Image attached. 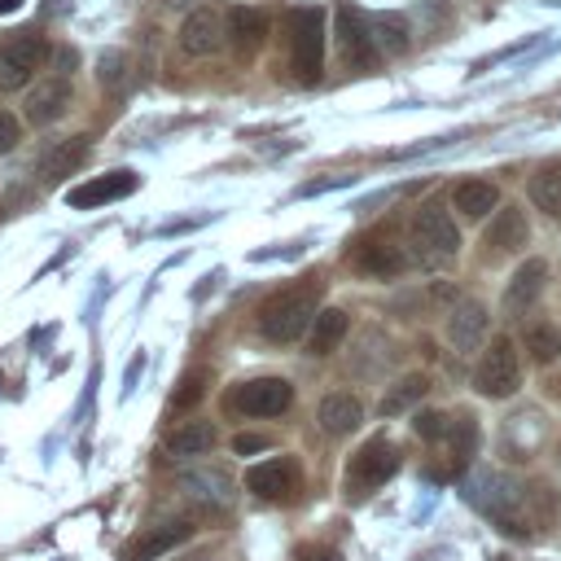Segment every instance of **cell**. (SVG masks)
I'll list each match as a JSON object with an SVG mask.
<instances>
[{
  "label": "cell",
  "instance_id": "cell-1",
  "mask_svg": "<svg viewBox=\"0 0 561 561\" xmlns=\"http://www.w3.org/2000/svg\"><path fill=\"white\" fill-rule=\"evenodd\" d=\"M316 302H320V276H307L280 294H272L263 307H259V329L267 342H294L307 333L311 316H316Z\"/></svg>",
  "mask_w": 561,
  "mask_h": 561
},
{
  "label": "cell",
  "instance_id": "cell-2",
  "mask_svg": "<svg viewBox=\"0 0 561 561\" xmlns=\"http://www.w3.org/2000/svg\"><path fill=\"white\" fill-rule=\"evenodd\" d=\"M324 66V9L302 4L289 13V70L298 83H316Z\"/></svg>",
  "mask_w": 561,
  "mask_h": 561
},
{
  "label": "cell",
  "instance_id": "cell-3",
  "mask_svg": "<svg viewBox=\"0 0 561 561\" xmlns=\"http://www.w3.org/2000/svg\"><path fill=\"white\" fill-rule=\"evenodd\" d=\"M48 53H53L48 39L35 35V31L9 35V39L0 44V92H22V88L35 79V70H44Z\"/></svg>",
  "mask_w": 561,
  "mask_h": 561
},
{
  "label": "cell",
  "instance_id": "cell-4",
  "mask_svg": "<svg viewBox=\"0 0 561 561\" xmlns=\"http://www.w3.org/2000/svg\"><path fill=\"white\" fill-rule=\"evenodd\" d=\"M517 381H522L517 346H513L508 337H495V342L482 351L478 368H473V386H478V394H486V399H508V394L517 390Z\"/></svg>",
  "mask_w": 561,
  "mask_h": 561
},
{
  "label": "cell",
  "instance_id": "cell-5",
  "mask_svg": "<svg viewBox=\"0 0 561 561\" xmlns=\"http://www.w3.org/2000/svg\"><path fill=\"white\" fill-rule=\"evenodd\" d=\"M294 403V386L285 377H254L228 390V412H245V416H280Z\"/></svg>",
  "mask_w": 561,
  "mask_h": 561
},
{
  "label": "cell",
  "instance_id": "cell-6",
  "mask_svg": "<svg viewBox=\"0 0 561 561\" xmlns=\"http://www.w3.org/2000/svg\"><path fill=\"white\" fill-rule=\"evenodd\" d=\"M399 469V451H394V443L390 438H368L355 456H351V465H346V491H355V495H364V491H373V486H381L390 473Z\"/></svg>",
  "mask_w": 561,
  "mask_h": 561
},
{
  "label": "cell",
  "instance_id": "cell-7",
  "mask_svg": "<svg viewBox=\"0 0 561 561\" xmlns=\"http://www.w3.org/2000/svg\"><path fill=\"white\" fill-rule=\"evenodd\" d=\"M412 241L425 259H451L460 250V232L443 206H421L412 219Z\"/></svg>",
  "mask_w": 561,
  "mask_h": 561
},
{
  "label": "cell",
  "instance_id": "cell-8",
  "mask_svg": "<svg viewBox=\"0 0 561 561\" xmlns=\"http://www.w3.org/2000/svg\"><path fill=\"white\" fill-rule=\"evenodd\" d=\"M346 259L355 263V272H364V276H377V280H390V276H399V272L408 267V254H403V245H399V241H390L386 232H373V237L355 241V250H351Z\"/></svg>",
  "mask_w": 561,
  "mask_h": 561
},
{
  "label": "cell",
  "instance_id": "cell-9",
  "mask_svg": "<svg viewBox=\"0 0 561 561\" xmlns=\"http://www.w3.org/2000/svg\"><path fill=\"white\" fill-rule=\"evenodd\" d=\"M224 39H228V18L219 9H193L180 22V48L188 57H210L224 48Z\"/></svg>",
  "mask_w": 561,
  "mask_h": 561
},
{
  "label": "cell",
  "instance_id": "cell-10",
  "mask_svg": "<svg viewBox=\"0 0 561 561\" xmlns=\"http://www.w3.org/2000/svg\"><path fill=\"white\" fill-rule=\"evenodd\" d=\"M136 171H105L96 180H83L75 188H66V206L75 210H92V206H105V202H118L127 193H136Z\"/></svg>",
  "mask_w": 561,
  "mask_h": 561
},
{
  "label": "cell",
  "instance_id": "cell-11",
  "mask_svg": "<svg viewBox=\"0 0 561 561\" xmlns=\"http://www.w3.org/2000/svg\"><path fill=\"white\" fill-rule=\"evenodd\" d=\"M245 491H254L259 500H285L298 491V465L289 456H272L263 465L245 469Z\"/></svg>",
  "mask_w": 561,
  "mask_h": 561
},
{
  "label": "cell",
  "instance_id": "cell-12",
  "mask_svg": "<svg viewBox=\"0 0 561 561\" xmlns=\"http://www.w3.org/2000/svg\"><path fill=\"white\" fill-rule=\"evenodd\" d=\"M337 39H342V53H346V61H351L355 70H373V66H377L381 48H377L368 22H364L355 9H346V4L337 9Z\"/></svg>",
  "mask_w": 561,
  "mask_h": 561
},
{
  "label": "cell",
  "instance_id": "cell-13",
  "mask_svg": "<svg viewBox=\"0 0 561 561\" xmlns=\"http://www.w3.org/2000/svg\"><path fill=\"white\" fill-rule=\"evenodd\" d=\"M543 280H548V263H543V259H526V263L508 276V285H504V311H508V316H522V311L543 294Z\"/></svg>",
  "mask_w": 561,
  "mask_h": 561
},
{
  "label": "cell",
  "instance_id": "cell-14",
  "mask_svg": "<svg viewBox=\"0 0 561 561\" xmlns=\"http://www.w3.org/2000/svg\"><path fill=\"white\" fill-rule=\"evenodd\" d=\"M188 535H193V526H188V522H162V526H149L140 539H131V543H127L123 561H158V557H167L175 543H184Z\"/></svg>",
  "mask_w": 561,
  "mask_h": 561
},
{
  "label": "cell",
  "instance_id": "cell-15",
  "mask_svg": "<svg viewBox=\"0 0 561 561\" xmlns=\"http://www.w3.org/2000/svg\"><path fill=\"white\" fill-rule=\"evenodd\" d=\"M267 13L263 9H250V4H241V9H232L228 13V44L237 48V57H254L259 48H263V39H267Z\"/></svg>",
  "mask_w": 561,
  "mask_h": 561
},
{
  "label": "cell",
  "instance_id": "cell-16",
  "mask_svg": "<svg viewBox=\"0 0 561 561\" xmlns=\"http://www.w3.org/2000/svg\"><path fill=\"white\" fill-rule=\"evenodd\" d=\"M66 105H70V83L61 75H53V79H39L35 92L26 96V118L35 127H44V123H57L66 114Z\"/></svg>",
  "mask_w": 561,
  "mask_h": 561
},
{
  "label": "cell",
  "instance_id": "cell-17",
  "mask_svg": "<svg viewBox=\"0 0 561 561\" xmlns=\"http://www.w3.org/2000/svg\"><path fill=\"white\" fill-rule=\"evenodd\" d=\"M482 333H486V307L473 302V298L456 302L451 316H447V342H451L456 351H473V346L482 342Z\"/></svg>",
  "mask_w": 561,
  "mask_h": 561
},
{
  "label": "cell",
  "instance_id": "cell-18",
  "mask_svg": "<svg viewBox=\"0 0 561 561\" xmlns=\"http://www.w3.org/2000/svg\"><path fill=\"white\" fill-rule=\"evenodd\" d=\"M316 416H320V430L324 434H351L364 421V403L355 394H346V390H333V394L320 399V412Z\"/></svg>",
  "mask_w": 561,
  "mask_h": 561
},
{
  "label": "cell",
  "instance_id": "cell-19",
  "mask_svg": "<svg viewBox=\"0 0 561 561\" xmlns=\"http://www.w3.org/2000/svg\"><path fill=\"white\" fill-rule=\"evenodd\" d=\"M346 329H351V320H346L342 307H324V311H316L311 324H307V346H311V355H333V351L342 346Z\"/></svg>",
  "mask_w": 561,
  "mask_h": 561
},
{
  "label": "cell",
  "instance_id": "cell-20",
  "mask_svg": "<svg viewBox=\"0 0 561 561\" xmlns=\"http://www.w3.org/2000/svg\"><path fill=\"white\" fill-rule=\"evenodd\" d=\"M451 206L465 215V219H486L495 206H500V188L491 180H460L451 188Z\"/></svg>",
  "mask_w": 561,
  "mask_h": 561
},
{
  "label": "cell",
  "instance_id": "cell-21",
  "mask_svg": "<svg viewBox=\"0 0 561 561\" xmlns=\"http://www.w3.org/2000/svg\"><path fill=\"white\" fill-rule=\"evenodd\" d=\"M526 237H530L526 215H522L517 206H504V210L495 206V219H491V228H486V245H491L495 254H504V250H522Z\"/></svg>",
  "mask_w": 561,
  "mask_h": 561
},
{
  "label": "cell",
  "instance_id": "cell-22",
  "mask_svg": "<svg viewBox=\"0 0 561 561\" xmlns=\"http://www.w3.org/2000/svg\"><path fill=\"white\" fill-rule=\"evenodd\" d=\"M83 158H88V136H70V140H57V145L44 149L39 171H44V180H61V175H70Z\"/></svg>",
  "mask_w": 561,
  "mask_h": 561
},
{
  "label": "cell",
  "instance_id": "cell-23",
  "mask_svg": "<svg viewBox=\"0 0 561 561\" xmlns=\"http://www.w3.org/2000/svg\"><path fill=\"white\" fill-rule=\"evenodd\" d=\"M215 447V425L210 421H184L167 434V451L171 456H202Z\"/></svg>",
  "mask_w": 561,
  "mask_h": 561
},
{
  "label": "cell",
  "instance_id": "cell-24",
  "mask_svg": "<svg viewBox=\"0 0 561 561\" xmlns=\"http://www.w3.org/2000/svg\"><path fill=\"white\" fill-rule=\"evenodd\" d=\"M438 443H447V469H443V473H460V469L469 465L473 447H478V425H473L469 416H460V421L447 425V434H443Z\"/></svg>",
  "mask_w": 561,
  "mask_h": 561
},
{
  "label": "cell",
  "instance_id": "cell-25",
  "mask_svg": "<svg viewBox=\"0 0 561 561\" xmlns=\"http://www.w3.org/2000/svg\"><path fill=\"white\" fill-rule=\"evenodd\" d=\"M425 390H430V377H425V373H408V377H399V381L381 394V416H399V412H408L412 403L425 399Z\"/></svg>",
  "mask_w": 561,
  "mask_h": 561
},
{
  "label": "cell",
  "instance_id": "cell-26",
  "mask_svg": "<svg viewBox=\"0 0 561 561\" xmlns=\"http://www.w3.org/2000/svg\"><path fill=\"white\" fill-rule=\"evenodd\" d=\"M530 202H535L543 215L561 219V162H548V167H539V171L530 175Z\"/></svg>",
  "mask_w": 561,
  "mask_h": 561
},
{
  "label": "cell",
  "instance_id": "cell-27",
  "mask_svg": "<svg viewBox=\"0 0 561 561\" xmlns=\"http://www.w3.org/2000/svg\"><path fill=\"white\" fill-rule=\"evenodd\" d=\"M184 486L193 495H202L206 504H232V478L224 469H202V473H184Z\"/></svg>",
  "mask_w": 561,
  "mask_h": 561
},
{
  "label": "cell",
  "instance_id": "cell-28",
  "mask_svg": "<svg viewBox=\"0 0 561 561\" xmlns=\"http://www.w3.org/2000/svg\"><path fill=\"white\" fill-rule=\"evenodd\" d=\"M526 351L539 359V364H552V359H561V333L552 329V324H543V320H535V324H526Z\"/></svg>",
  "mask_w": 561,
  "mask_h": 561
},
{
  "label": "cell",
  "instance_id": "cell-29",
  "mask_svg": "<svg viewBox=\"0 0 561 561\" xmlns=\"http://www.w3.org/2000/svg\"><path fill=\"white\" fill-rule=\"evenodd\" d=\"M368 31H373L377 48H386V53H403V48H408V22H403V18H394V13L368 18Z\"/></svg>",
  "mask_w": 561,
  "mask_h": 561
},
{
  "label": "cell",
  "instance_id": "cell-30",
  "mask_svg": "<svg viewBox=\"0 0 561 561\" xmlns=\"http://www.w3.org/2000/svg\"><path fill=\"white\" fill-rule=\"evenodd\" d=\"M206 386H210V373H206V368H188V373L175 381L171 408H175V412H188V408H197V403H202V394H206Z\"/></svg>",
  "mask_w": 561,
  "mask_h": 561
},
{
  "label": "cell",
  "instance_id": "cell-31",
  "mask_svg": "<svg viewBox=\"0 0 561 561\" xmlns=\"http://www.w3.org/2000/svg\"><path fill=\"white\" fill-rule=\"evenodd\" d=\"M127 66H131V57H127V53H118V48L101 53V61H96V79H101V88L118 92V88L127 83Z\"/></svg>",
  "mask_w": 561,
  "mask_h": 561
},
{
  "label": "cell",
  "instance_id": "cell-32",
  "mask_svg": "<svg viewBox=\"0 0 561 561\" xmlns=\"http://www.w3.org/2000/svg\"><path fill=\"white\" fill-rule=\"evenodd\" d=\"M412 425H416V434H421V438L438 443V438L447 434V425H451V421H447L443 412H416V421H412Z\"/></svg>",
  "mask_w": 561,
  "mask_h": 561
},
{
  "label": "cell",
  "instance_id": "cell-33",
  "mask_svg": "<svg viewBox=\"0 0 561 561\" xmlns=\"http://www.w3.org/2000/svg\"><path fill=\"white\" fill-rule=\"evenodd\" d=\"M267 447H272L267 434H237V438H232V451H237V456H254V451H267Z\"/></svg>",
  "mask_w": 561,
  "mask_h": 561
},
{
  "label": "cell",
  "instance_id": "cell-34",
  "mask_svg": "<svg viewBox=\"0 0 561 561\" xmlns=\"http://www.w3.org/2000/svg\"><path fill=\"white\" fill-rule=\"evenodd\" d=\"M18 140H22V127H18V118H13L9 110H0V153H9Z\"/></svg>",
  "mask_w": 561,
  "mask_h": 561
},
{
  "label": "cell",
  "instance_id": "cell-35",
  "mask_svg": "<svg viewBox=\"0 0 561 561\" xmlns=\"http://www.w3.org/2000/svg\"><path fill=\"white\" fill-rule=\"evenodd\" d=\"M302 561H342L333 548H302Z\"/></svg>",
  "mask_w": 561,
  "mask_h": 561
},
{
  "label": "cell",
  "instance_id": "cell-36",
  "mask_svg": "<svg viewBox=\"0 0 561 561\" xmlns=\"http://www.w3.org/2000/svg\"><path fill=\"white\" fill-rule=\"evenodd\" d=\"M18 9H22V0H0V18L4 13H18Z\"/></svg>",
  "mask_w": 561,
  "mask_h": 561
}]
</instances>
